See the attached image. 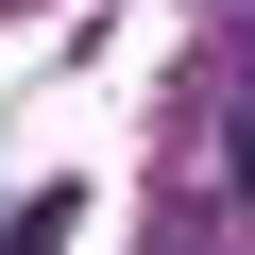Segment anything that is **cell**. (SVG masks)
Returning <instances> with one entry per match:
<instances>
[{
  "label": "cell",
  "mask_w": 255,
  "mask_h": 255,
  "mask_svg": "<svg viewBox=\"0 0 255 255\" xmlns=\"http://www.w3.org/2000/svg\"><path fill=\"white\" fill-rule=\"evenodd\" d=\"M68 221H85V187H34L17 221H0V255H68Z\"/></svg>",
  "instance_id": "6da1fadb"
}]
</instances>
